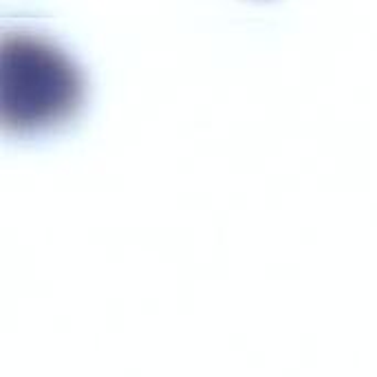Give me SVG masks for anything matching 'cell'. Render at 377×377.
Masks as SVG:
<instances>
[{
  "instance_id": "6da1fadb",
  "label": "cell",
  "mask_w": 377,
  "mask_h": 377,
  "mask_svg": "<svg viewBox=\"0 0 377 377\" xmlns=\"http://www.w3.org/2000/svg\"><path fill=\"white\" fill-rule=\"evenodd\" d=\"M84 102V75L55 42L7 33L0 46V122L13 135H42L71 122Z\"/></svg>"
}]
</instances>
